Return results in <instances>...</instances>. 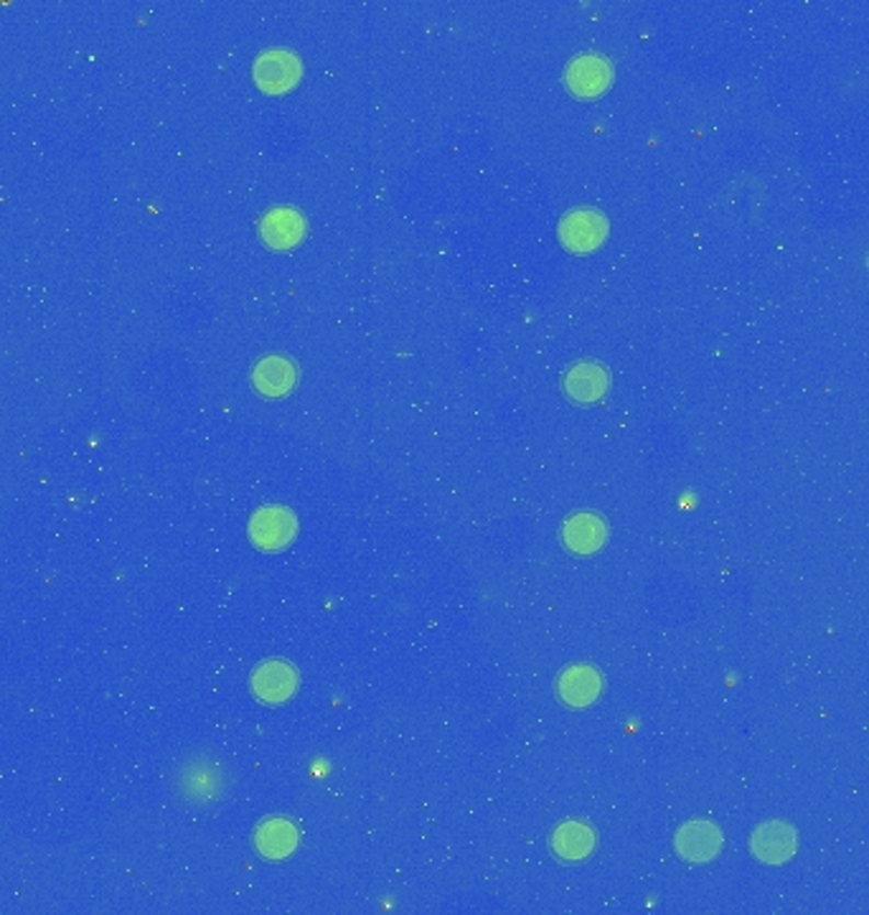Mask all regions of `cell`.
Here are the masks:
<instances>
[{
    "mask_svg": "<svg viewBox=\"0 0 869 915\" xmlns=\"http://www.w3.org/2000/svg\"><path fill=\"white\" fill-rule=\"evenodd\" d=\"M254 82L267 94H283L300 79V61L288 49H267L254 61Z\"/></svg>",
    "mask_w": 869,
    "mask_h": 915,
    "instance_id": "1",
    "label": "cell"
},
{
    "mask_svg": "<svg viewBox=\"0 0 869 915\" xmlns=\"http://www.w3.org/2000/svg\"><path fill=\"white\" fill-rule=\"evenodd\" d=\"M608 235V221L601 211L575 209L560 221V240L572 252H590L601 247Z\"/></svg>",
    "mask_w": 869,
    "mask_h": 915,
    "instance_id": "2",
    "label": "cell"
},
{
    "mask_svg": "<svg viewBox=\"0 0 869 915\" xmlns=\"http://www.w3.org/2000/svg\"><path fill=\"white\" fill-rule=\"evenodd\" d=\"M676 855L691 865H705L722 849V832L709 822H687L674 837Z\"/></svg>",
    "mask_w": 869,
    "mask_h": 915,
    "instance_id": "3",
    "label": "cell"
},
{
    "mask_svg": "<svg viewBox=\"0 0 869 915\" xmlns=\"http://www.w3.org/2000/svg\"><path fill=\"white\" fill-rule=\"evenodd\" d=\"M295 514L283 506H265L252 516L250 537L262 549H283L295 537Z\"/></svg>",
    "mask_w": 869,
    "mask_h": 915,
    "instance_id": "4",
    "label": "cell"
},
{
    "mask_svg": "<svg viewBox=\"0 0 869 915\" xmlns=\"http://www.w3.org/2000/svg\"><path fill=\"white\" fill-rule=\"evenodd\" d=\"M796 845H799V837H796V830L786 822H768L757 826L751 839V849L755 859H761L765 865H784L796 855Z\"/></svg>",
    "mask_w": 869,
    "mask_h": 915,
    "instance_id": "5",
    "label": "cell"
},
{
    "mask_svg": "<svg viewBox=\"0 0 869 915\" xmlns=\"http://www.w3.org/2000/svg\"><path fill=\"white\" fill-rule=\"evenodd\" d=\"M613 67L605 57L585 54L568 67V87L580 98H597L610 87Z\"/></svg>",
    "mask_w": 869,
    "mask_h": 915,
    "instance_id": "6",
    "label": "cell"
},
{
    "mask_svg": "<svg viewBox=\"0 0 869 915\" xmlns=\"http://www.w3.org/2000/svg\"><path fill=\"white\" fill-rule=\"evenodd\" d=\"M557 689H560V697L570 707H587L601 697L603 676L587 664L570 666V670L562 672L560 682H557Z\"/></svg>",
    "mask_w": 869,
    "mask_h": 915,
    "instance_id": "7",
    "label": "cell"
},
{
    "mask_svg": "<svg viewBox=\"0 0 869 915\" xmlns=\"http://www.w3.org/2000/svg\"><path fill=\"white\" fill-rule=\"evenodd\" d=\"M252 687H254V695H258L260 699L281 705L293 695L295 687H298V674H295L293 666L285 662H267L254 672Z\"/></svg>",
    "mask_w": 869,
    "mask_h": 915,
    "instance_id": "8",
    "label": "cell"
},
{
    "mask_svg": "<svg viewBox=\"0 0 869 915\" xmlns=\"http://www.w3.org/2000/svg\"><path fill=\"white\" fill-rule=\"evenodd\" d=\"M260 229L270 247H275V250H288V247L298 244L302 240L306 221H302L300 211L290 209V206H277V209L265 214Z\"/></svg>",
    "mask_w": 869,
    "mask_h": 915,
    "instance_id": "9",
    "label": "cell"
},
{
    "mask_svg": "<svg viewBox=\"0 0 869 915\" xmlns=\"http://www.w3.org/2000/svg\"><path fill=\"white\" fill-rule=\"evenodd\" d=\"M564 545H568L572 552L578 554H590L595 549H601L605 537H608V527L601 516L595 514H575L570 516L568 524H564Z\"/></svg>",
    "mask_w": 869,
    "mask_h": 915,
    "instance_id": "10",
    "label": "cell"
},
{
    "mask_svg": "<svg viewBox=\"0 0 869 915\" xmlns=\"http://www.w3.org/2000/svg\"><path fill=\"white\" fill-rule=\"evenodd\" d=\"M608 371L595 362H582L572 366L568 379H564V389H568V394L578 402L601 400V397L608 392Z\"/></svg>",
    "mask_w": 869,
    "mask_h": 915,
    "instance_id": "11",
    "label": "cell"
},
{
    "mask_svg": "<svg viewBox=\"0 0 869 915\" xmlns=\"http://www.w3.org/2000/svg\"><path fill=\"white\" fill-rule=\"evenodd\" d=\"M595 847V834L587 824L568 822L552 834V849L568 862H580L585 859Z\"/></svg>",
    "mask_w": 869,
    "mask_h": 915,
    "instance_id": "12",
    "label": "cell"
},
{
    "mask_svg": "<svg viewBox=\"0 0 869 915\" xmlns=\"http://www.w3.org/2000/svg\"><path fill=\"white\" fill-rule=\"evenodd\" d=\"M254 385L267 397L285 394L295 385V366L283 356H267L254 369Z\"/></svg>",
    "mask_w": 869,
    "mask_h": 915,
    "instance_id": "13",
    "label": "cell"
},
{
    "mask_svg": "<svg viewBox=\"0 0 869 915\" xmlns=\"http://www.w3.org/2000/svg\"><path fill=\"white\" fill-rule=\"evenodd\" d=\"M295 842H298V834H295L293 824L283 822V819L265 822L262 824V830L258 832V849L267 859L288 857L295 849Z\"/></svg>",
    "mask_w": 869,
    "mask_h": 915,
    "instance_id": "14",
    "label": "cell"
}]
</instances>
